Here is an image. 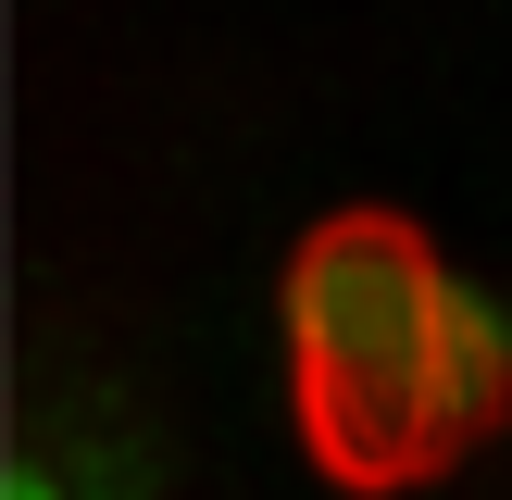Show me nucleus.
Wrapping results in <instances>:
<instances>
[{"mask_svg":"<svg viewBox=\"0 0 512 500\" xmlns=\"http://www.w3.org/2000/svg\"><path fill=\"white\" fill-rule=\"evenodd\" d=\"M288 400L325 488L400 500L463 463V438L500 413V313L450 288L438 238L400 213H325L288 250Z\"/></svg>","mask_w":512,"mask_h":500,"instance_id":"f257e3e1","label":"nucleus"}]
</instances>
